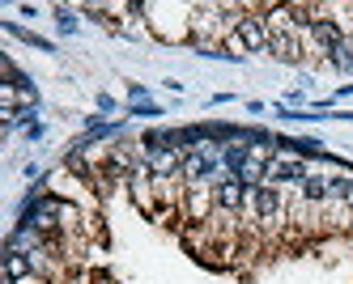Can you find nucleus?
<instances>
[{
    "instance_id": "obj_1",
    "label": "nucleus",
    "mask_w": 353,
    "mask_h": 284,
    "mask_svg": "<svg viewBox=\"0 0 353 284\" xmlns=\"http://www.w3.org/2000/svg\"><path fill=\"white\" fill-rule=\"evenodd\" d=\"M183 174L192 178V183H200V178H213V174H217L213 149H188V153H183Z\"/></svg>"
},
{
    "instance_id": "obj_2",
    "label": "nucleus",
    "mask_w": 353,
    "mask_h": 284,
    "mask_svg": "<svg viewBox=\"0 0 353 284\" xmlns=\"http://www.w3.org/2000/svg\"><path fill=\"white\" fill-rule=\"evenodd\" d=\"M213 199H217V208H225V212H239L243 204H247V187H243L239 178L230 174V178H221V183H213Z\"/></svg>"
},
{
    "instance_id": "obj_3",
    "label": "nucleus",
    "mask_w": 353,
    "mask_h": 284,
    "mask_svg": "<svg viewBox=\"0 0 353 284\" xmlns=\"http://www.w3.org/2000/svg\"><path fill=\"white\" fill-rule=\"evenodd\" d=\"M239 43L243 51H264L268 47V30L260 17H239Z\"/></svg>"
},
{
    "instance_id": "obj_4",
    "label": "nucleus",
    "mask_w": 353,
    "mask_h": 284,
    "mask_svg": "<svg viewBox=\"0 0 353 284\" xmlns=\"http://www.w3.org/2000/svg\"><path fill=\"white\" fill-rule=\"evenodd\" d=\"M251 199H256V217L260 221H272L276 212H281V191H276V187H256Z\"/></svg>"
},
{
    "instance_id": "obj_5",
    "label": "nucleus",
    "mask_w": 353,
    "mask_h": 284,
    "mask_svg": "<svg viewBox=\"0 0 353 284\" xmlns=\"http://www.w3.org/2000/svg\"><path fill=\"white\" fill-rule=\"evenodd\" d=\"M307 166L302 162H272L268 166V183H307Z\"/></svg>"
},
{
    "instance_id": "obj_6",
    "label": "nucleus",
    "mask_w": 353,
    "mask_h": 284,
    "mask_svg": "<svg viewBox=\"0 0 353 284\" xmlns=\"http://www.w3.org/2000/svg\"><path fill=\"white\" fill-rule=\"evenodd\" d=\"M311 39H315L323 51H332V47H336L345 34H341V25H336L332 17H315V21H311Z\"/></svg>"
},
{
    "instance_id": "obj_7",
    "label": "nucleus",
    "mask_w": 353,
    "mask_h": 284,
    "mask_svg": "<svg viewBox=\"0 0 353 284\" xmlns=\"http://www.w3.org/2000/svg\"><path fill=\"white\" fill-rule=\"evenodd\" d=\"M30 272H34L30 254H21V250H9L5 254V280H21V276H30Z\"/></svg>"
},
{
    "instance_id": "obj_8",
    "label": "nucleus",
    "mask_w": 353,
    "mask_h": 284,
    "mask_svg": "<svg viewBox=\"0 0 353 284\" xmlns=\"http://www.w3.org/2000/svg\"><path fill=\"white\" fill-rule=\"evenodd\" d=\"M149 162V170H154V174H179L183 170V153H154V157H145Z\"/></svg>"
},
{
    "instance_id": "obj_9",
    "label": "nucleus",
    "mask_w": 353,
    "mask_h": 284,
    "mask_svg": "<svg viewBox=\"0 0 353 284\" xmlns=\"http://www.w3.org/2000/svg\"><path fill=\"white\" fill-rule=\"evenodd\" d=\"M247 157H251V149H247V144H225V149H221V166H225V170H234V174L247 166Z\"/></svg>"
},
{
    "instance_id": "obj_10",
    "label": "nucleus",
    "mask_w": 353,
    "mask_h": 284,
    "mask_svg": "<svg viewBox=\"0 0 353 284\" xmlns=\"http://www.w3.org/2000/svg\"><path fill=\"white\" fill-rule=\"evenodd\" d=\"M205 208H209V191H205V183H192V204H188L192 221H200V217H205Z\"/></svg>"
},
{
    "instance_id": "obj_11",
    "label": "nucleus",
    "mask_w": 353,
    "mask_h": 284,
    "mask_svg": "<svg viewBox=\"0 0 353 284\" xmlns=\"http://www.w3.org/2000/svg\"><path fill=\"white\" fill-rule=\"evenodd\" d=\"M332 64H336L341 72H353V43H349V39H341V43L332 47Z\"/></svg>"
},
{
    "instance_id": "obj_12",
    "label": "nucleus",
    "mask_w": 353,
    "mask_h": 284,
    "mask_svg": "<svg viewBox=\"0 0 353 284\" xmlns=\"http://www.w3.org/2000/svg\"><path fill=\"white\" fill-rule=\"evenodd\" d=\"M327 195L332 199H353V178H332V183H327Z\"/></svg>"
},
{
    "instance_id": "obj_13",
    "label": "nucleus",
    "mask_w": 353,
    "mask_h": 284,
    "mask_svg": "<svg viewBox=\"0 0 353 284\" xmlns=\"http://www.w3.org/2000/svg\"><path fill=\"white\" fill-rule=\"evenodd\" d=\"M302 195H307V199H327V183H323V178H307V183H302Z\"/></svg>"
},
{
    "instance_id": "obj_14",
    "label": "nucleus",
    "mask_w": 353,
    "mask_h": 284,
    "mask_svg": "<svg viewBox=\"0 0 353 284\" xmlns=\"http://www.w3.org/2000/svg\"><path fill=\"white\" fill-rule=\"evenodd\" d=\"M56 17H60V30H64V34H68V30H77V21H72V13H68V9H60Z\"/></svg>"
}]
</instances>
